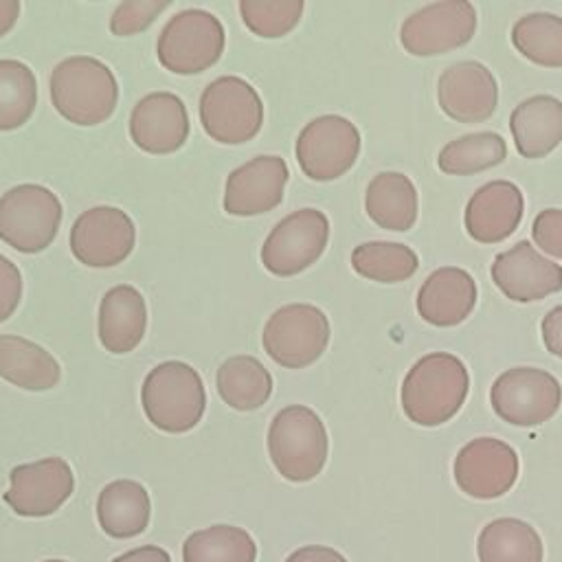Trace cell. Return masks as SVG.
<instances>
[{
  "label": "cell",
  "instance_id": "obj_41",
  "mask_svg": "<svg viewBox=\"0 0 562 562\" xmlns=\"http://www.w3.org/2000/svg\"><path fill=\"white\" fill-rule=\"evenodd\" d=\"M20 15V2L18 0H0V37L7 35Z\"/></svg>",
  "mask_w": 562,
  "mask_h": 562
},
{
  "label": "cell",
  "instance_id": "obj_7",
  "mask_svg": "<svg viewBox=\"0 0 562 562\" xmlns=\"http://www.w3.org/2000/svg\"><path fill=\"white\" fill-rule=\"evenodd\" d=\"M200 123L204 132L222 145L246 143L261 130V97L241 77H217L202 90Z\"/></svg>",
  "mask_w": 562,
  "mask_h": 562
},
{
  "label": "cell",
  "instance_id": "obj_8",
  "mask_svg": "<svg viewBox=\"0 0 562 562\" xmlns=\"http://www.w3.org/2000/svg\"><path fill=\"white\" fill-rule=\"evenodd\" d=\"M261 342L266 353L285 369H303L316 362L329 342L325 312L310 303H290L266 321Z\"/></svg>",
  "mask_w": 562,
  "mask_h": 562
},
{
  "label": "cell",
  "instance_id": "obj_6",
  "mask_svg": "<svg viewBox=\"0 0 562 562\" xmlns=\"http://www.w3.org/2000/svg\"><path fill=\"white\" fill-rule=\"evenodd\" d=\"M61 224L59 198L42 184H18L0 198V241L18 252H42Z\"/></svg>",
  "mask_w": 562,
  "mask_h": 562
},
{
  "label": "cell",
  "instance_id": "obj_2",
  "mask_svg": "<svg viewBox=\"0 0 562 562\" xmlns=\"http://www.w3.org/2000/svg\"><path fill=\"white\" fill-rule=\"evenodd\" d=\"M50 99L66 121L99 125L116 110L119 83L114 72L97 57L75 55L53 68Z\"/></svg>",
  "mask_w": 562,
  "mask_h": 562
},
{
  "label": "cell",
  "instance_id": "obj_20",
  "mask_svg": "<svg viewBox=\"0 0 562 562\" xmlns=\"http://www.w3.org/2000/svg\"><path fill=\"white\" fill-rule=\"evenodd\" d=\"M522 211L525 200L520 189L509 180H492L479 187L468 200L463 224L472 239L496 244L518 228Z\"/></svg>",
  "mask_w": 562,
  "mask_h": 562
},
{
  "label": "cell",
  "instance_id": "obj_37",
  "mask_svg": "<svg viewBox=\"0 0 562 562\" xmlns=\"http://www.w3.org/2000/svg\"><path fill=\"white\" fill-rule=\"evenodd\" d=\"M22 274L18 266L0 255V323H4L20 305Z\"/></svg>",
  "mask_w": 562,
  "mask_h": 562
},
{
  "label": "cell",
  "instance_id": "obj_40",
  "mask_svg": "<svg viewBox=\"0 0 562 562\" xmlns=\"http://www.w3.org/2000/svg\"><path fill=\"white\" fill-rule=\"evenodd\" d=\"M112 562H171V555L162 547L143 544V547H136V549L114 558Z\"/></svg>",
  "mask_w": 562,
  "mask_h": 562
},
{
  "label": "cell",
  "instance_id": "obj_29",
  "mask_svg": "<svg viewBox=\"0 0 562 562\" xmlns=\"http://www.w3.org/2000/svg\"><path fill=\"white\" fill-rule=\"evenodd\" d=\"M184 562H255L257 544L252 536L235 525H211L187 536L182 544Z\"/></svg>",
  "mask_w": 562,
  "mask_h": 562
},
{
  "label": "cell",
  "instance_id": "obj_10",
  "mask_svg": "<svg viewBox=\"0 0 562 562\" xmlns=\"http://www.w3.org/2000/svg\"><path fill=\"white\" fill-rule=\"evenodd\" d=\"M294 151L310 180H336L353 167L360 154V132L340 114H323L301 130Z\"/></svg>",
  "mask_w": 562,
  "mask_h": 562
},
{
  "label": "cell",
  "instance_id": "obj_26",
  "mask_svg": "<svg viewBox=\"0 0 562 562\" xmlns=\"http://www.w3.org/2000/svg\"><path fill=\"white\" fill-rule=\"evenodd\" d=\"M364 209L380 228L404 233L417 220V189L408 176L382 171L367 187Z\"/></svg>",
  "mask_w": 562,
  "mask_h": 562
},
{
  "label": "cell",
  "instance_id": "obj_17",
  "mask_svg": "<svg viewBox=\"0 0 562 562\" xmlns=\"http://www.w3.org/2000/svg\"><path fill=\"white\" fill-rule=\"evenodd\" d=\"M439 108L457 123L487 121L498 103L492 70L474 59L448 66L437 81Z\"/></svg>",
  "mask_w": 562,
  "mask_h": 562
},
{
  "label": "cell",
  "instance_id": "obj_31",
  "mask_svg": "<svg viewBox=\"0 0 562 562\" xmlns=\"http://www.w3.org/2000/svg\"><path fill=\"white\" fill-rule=\"evenodd\" d=\"M512 44L538 66L562 68V18L547 11L518 18L512 26Z\"/></svg>",
  "mask_w": 562,
  "mask_h": 562
},
{
  "label": "cell",
  "instance_id": "obj_3",
  "mask_svg": "<svg viewBox=\"0 0 562 562\" xmlns=\"http://www.w3.org/2000/svg\"><path fill=\"white\" fill-rule=\"evenodd\" d=\"M140 404L147 419L162 432H187L198 426L206 408L200 373L180 360L156 364L143 382Z\"/></svg>",
  "mask_w": 562,
  "mask_h": 562
},
{
  "label": "cell",
  "instance_id": "obj_33",
  "mask_svg": "<svg viewBox=\"0 0 562 562\" xmlns=\"http://www.w3.org/2000/svg\"><path fill=\"white\" fill-rule=\"evenodd\" d=\"M37 103L33 70L18 59H0V132L22 127Z\"/></svg>",
  "mask_w": 562,
  "mask_h": 562
},
{
  "label": "cell",
  "instance_id": "obj_15",
  "mask_svg": "<svg viewBox=\"0 0 562 562\" xmlns=\"http://www.w3.org/2000/svg\"><path fill=\"white\" fill-rule=\"evenodd\" d=\"M516 450L494 437L468 441L454 457V481L461 492L479 501L507 494L518 479Z\"/></svg>",
  "mask_w": 562,
  "mask_h": 562
},
{
  "label": "cell",
  "instance_id": "obj_19",
  "mask_svg": "<svg viewBox=\"0 0 562 562\" xmlns=\"http://www.w3.org/2000/svg\"><path fill=\"white\" fill-rule=\"evenodd\" d=\"M130 136L147 154H171L189 138V112L173 92H149L132 110Z\"/></svg>",
  "mask_w": 562,
  "mask_h": 562
},
{
  "label": "cell",
  "instance_id": "obj_12",
  "mask_svg": "<svg viewBox=\"0 0 562 562\" xmlns=\"http://www.w3.org/2000/svg\"><path fill=\"white\" fill-rule=\"evenodd\" d=\"M474 31L476 11L472 2L441 0L411 13L400 29V42L406 53L417 57H430L468 44Z\"/></svg>",
  "mask_w": 562,
  "mask_h": 562
},
{
  "label": "cell",
  "instance_id": "obj_27",
  "mask_svg": "<svg viewBox=\"0 0 562 562\" xmlns=\"http://www.w3.org/2000/svg\"><path fill=\"white\" fill-rule=\"evenodd\" d=\"M479 562H542L538 531L518 518H496L476 538Z\"/></svg>",
  "mask_w": 562,
  "mask_h": 562
},
{
  "label": "cell",
  "instance_id": "obj_4",
  "mask_svg": "<svg viewBox=\"0 0 562 562\" xmlns=\"http://www.w3.org/2000/svg\"><path fill=\"white\" fill-rule=\"evenodd\" d=\"M327 430L307 406L281 408L268 428V454L277 472L290 483H305L321 474L327 461Z\"/></svg>",
  "mask_w": 562,
  "mask_h": 562
},
{
  "label": "cell",
  "instance_id": "obj_24",
  "mask_svg": "<svg viewBox=\"0 0 562 562\" xmlns=\"http://www.w3.org/2000/svg\"><path fill=\"white\" fill-rule=\"evenodd\" d=\"M151 503L147 490L132 479L108 483L97 498V520L105 536L134 538L149 525Z\"/></svg>",
  "mask_w": 562,
  "mask_h": 562
},
{
  "label": "cell",
  "instance_id": "obj_22",
  "mask_svg": "<svg viewBox=\"0 0 562 562\" xmlns=\"http://www.w3.org/2000/svg\"><path fill=\"white\" fill-rule=\"evenodd\" d=\"M147 307L143 294L127 283L110 288L99 303V340L110 353H130L145 336Z\"/></svg>",
  "mask_w": 562,
  "mask_h": 562
},
{
  "label": "cell",
  "instance_id": "obj_39",
  "mask_svg": "<svg viewBox=\"0 0 562 562\" xmlns=\"http://www.w3.org/2000/svg\"><path fill=\"white\" fill-rule=\"evenodd\" d=\"M285 562H347L342 553H338L331 547L325 544H307L296 551H292Z\"/></svg>",
  "mask_w": 562,
  "mask_h": 562
},
{
  "label": "cell",
  "instance_id": "obj_18",
  "mask_svg": "<svg viewBox=\"0 0 562 562\" xmlns=\"http://www.w3.org/2000/svg\"><path fill=\"white\" fill-rule=\"evenodd\" d=\"M492 279L507 299L531 303L562 290V266L542 257L522 239L494 257Z\"/></svg>",
  "mask_w": 562,
  "mask_h": 562
},
{
  "label": "cell",
  "instance_id": "obj_16",
  "mask_svg": "<svg viewBox=\"0 0 562 562\" xmlns=\"http://www.w3.org/2000/svg\"><path fill=\"white\" fill-rule=\"evenodd\" d=\"M288 176V165L281 156H255L228 173L224 187V211L237 217L272 211L283 200Z\"/></svg>",
  "mask_w": 562,
  "mask_h": 562
},
{
  "label": "cell",
  "instance_id": "obj_35",
  "mask_svg": "<svg viewBox=\"0 0 562 562\" xmlns=\"http://www.w3.org/2000/svg\"><path fill=\"white\" fill-rule=\"evenodd\" d=\"M167 7H169L167 0H162V2H158V0L121 2L110 18V31L119 37L136 35L140 31H145Z\"/></svg>",
  "mask_w": 562,
  "mask_h": 562
},
{
  "label": "cell",
  "instance_id": "obj_36",
  "mask_svg": "<svg viewBox=\"0 0 562 562\" xmlns=\"http://www.w3.org/2000/svg\"><path fill=\"white\" fill-rule=\"evenodd\" d=\"M531 235L538 248L562 259V209H544L531 224Z\"/></svg>",
  "mask_w": 562,
  "mask_h": 562
},
{
  "label": "cell",
  "instance_id": "obj_13",
  "mask_svg": "<svg viewBox=\"0 0 562 562\" xmlns=\"http://www.w3.org/2000/svg\"><path fill=\"white\" fill-rule=\"evenodd\" d=\"M136 244L132 217L116 206H92L70 228V250L88 268L123 263Z\"/></svg>",
  "mask_w": 562,
  "mask_h": 562
},
{
  "label": "cell",
  "instance_id": "obj_1",
  "mask_svg": "<svg viewBox=\"0 0 562 562\" xmlns=\"http://www.w3.org/2000/svg\"><path fill=\"white\" fill-rule=\"evenodd\" d=\"M465 364L446 351L422 356L404 375L402 411L419 426H441L457 415L468 397Z\"/></svg>",
  "mask_w": 562,
  "mask_h": 562
},
{
  "label": "cell",
  "instance_id": "obj_5",
  "mask_svg": "<svg viewBox=\"0 0 562 562\" xmlns=\"http://www.w3.org/2000/svg\"><path fill=\"white\" fill-rule=\"evenodd\" d=\"M226 33L213 13L204 9H184L162 26L156 55L165 70L176 75H198L220 61Z\"/></svg>",
  "mask_w": 562,
  "mask_h": 562
},
{
  "label": "cell",
  "instance_id": "obj_14",
  "mask_svg": "<svg viewBox=\"0 0 562 562\" xmlns=\"http://www.w3.org/2000/svg\"><path fill=\"white\" fill-rule=\"evenodd\" d=\"M75 476L66 459L46 457L15 465L9 474L4 503L24 518L55 514L72 494Z\"/></svg>",
  "mask_w": 562,
  "mask_h": 562
},
{
  "label": "cell",
  "instance_id": "obj_28",
  "mask_svg": "<svg viewBox=\"0 0 562 562\" xmlns=\"http://www.w3.org/2000/svg\"><path fill=\"white\" fill-rule=\"evenodd\" d=\"M220 397L235 411L261 408L272 395V375L255 356H231L215 375Z\"/></svg>",
  "mask_w": 562,
  "mask_h": 562
},
{
  "label": "cell",
  "instance_id": "obj_21",
  "mask_svg": "<svg viewBox=\"0 0 562 562\" xmlns=\"http://www.w3.org/2000/svg\"><path fill=\"white\" fill-rule=\"evenodd\" d=\"M476 303V283L470 272L457 266L437 268L417 292L419 316L437 327L463 323Z\"/></svg>",
  "mask_w": 562,
  "mask_h": 562
},
{
  "label": "cell",
  "instance_id": "obj_11",
  "mask_svg": "<svg viewBox=\"0 0 562 562\" xmlns=\"http://www.w3.org/2000/svg\"><path fill=\"white\" fill-rule=\"evenodd\" d=\"M329 241V220L318 209L285 215L261 246V263L277 277H292L310 268Z\"/></svg>",
  "mask_w": 562,
  "mask_h": 562
},
{
  "label": "cell",
  "instance_id": "obj_42",
  "mask_svg": "<svg viewBox=\"0 0 562 562\" xmlns=\"http://www.w3.org/2000/svg\"><path fill=\"white\" fill-rule=\"evenodd\" d=\"M44 562H66V560H44Z\"/></svg>",
  "mask_w": 562,
  "mask_h": 562
},
{
  "label": "cell",
  "instance_id": "obj_30",
  "mask_svg": "<svg viewBox=\"0 0 562 562\" xmlns=\"http://www.w3.org/2000/svg\"><path fill=\"white\" fill-rule=\"evenodd\" d=\"M507 158V145L496 132H474L443 145L437 165L448 176H472L501 165Z\"/></svg>",
  "mask_w": 562,
  "mask_h": 562
},
{
  "label": "cell",
  "instance_id": "obj_32",
  "mask_svg": "<svg viewBox=\"0 0 562 562\" xmlns=\"http://www.w3.org/2000/svg\"><path fill=\"white\" fill-rule=\"evenodd\" d=\"M419 259L413 248L397 241H367L353 248L351 268L378 283H400L415 274Z\"/></svg>",
  "mask_w": 562,
  "mask_h": 562
},
{
  "label": "cell",
  "instance_id": "obj_9",
  "mask_svg": "<svg viewBox=\"0 0 562 562\" xmlns=\"http://www.w3.org/2000/svg\"><path fill=\"white\" fill-rule=\"evenodd\" d=\"M490 402L494 413L512 426H540L558 413L562 386L542 369L514 367L494 380Z\"/></svg>",
  "mask_w": 562,
  "mask_h": 562
},
{
  "label": "cell",
  "instance_id": "obj_38",
  "mask_svg": "<svg viewBox=\"0 0 562 562\" xmlns=\"http://www.w3.org/2000/svg\"><path fill=\"white\" fill-rule=\"evenodd\" d=\"M542 340L547 351L562 358V305H555L542 318Z\"/></svg>",
  "mask_w": 562,
  "mask_h": 562
},
{
  "label": "cell",
  "instance_id": "obj_34",
  "mask_svg": "<svg viewBox=\"0 0 562 562\" xmlns=\"http://www.w3.org/2000/svg\"><path fill=\"white\" fill-rule=\"evenodd\" d=\"M303 0H241L239 15L248 31L259 37H283L303 13Z\"/></svg>",
  "mask_w": 562,
  "mask_h": 562
},
{
  "label": "cell",
  "instance_id": "obj_25",
  "mask_svg": "<svg viewBox=\"0 0 562 562\" xmlns=\"http://www.w3.org/2000/svg\"><path fill=\"white\" fill-rule=\"evenodd\" d=\"M0 378L24 391H48L61 378L59 362L29 338L0 334Z\"/></svg>",
  "mask_w": 562,
  "mask_h": 562
},
{
  "label": "cell",
  "instance_id": "obj_23",
  "mask_svg": "<svg viewBox=\"0 0 562 562\" xmlns=\"http://www.w3.org/2000/svg\"><path fill=\"white\" fill-rule=\"evenodd\" d=\"M516 149L525 158H544L562 140V101L536 94L520 101L509 116Z\"/></svg>",
  "mask_w": 562,
  "mask_h": 562
}]
</instances>
